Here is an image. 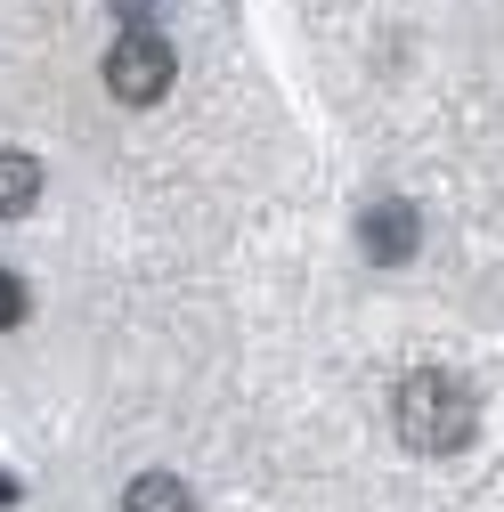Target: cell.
Returning <instances> with one entry per match:
<instances>
[{"mask_svg":"<svg viewBox=\"0 0 504 512\" xmlns=\"http://www.w3.org/2000/svg\"><path fill=\"white\" fill-rule=\"evenodd\" d=\"M391 431L415 447V456H456V447L472 439V391L456 374H439V366H415L399 382V399H391Z\"/></svg>","mask_w":504,"mask_h":512,"instance_id":"cell-1","label":"cell"},{"mask_svg":"<svg viewBox=\"0 0 504 512\" xmlns=\"http://www.w3.org/2000/svg\"><path fill=\"white\" fill-rule=\"evenodd\" d=\"M98 74H106V90H114L122 106H155V98L171 90V74H179V57H171V41H163L155 25H122Z\"/></svg>","mask_w":504,"mask_h":512,"instance_id":"cell-2","label":"cell"},{"mask_svg":"<svg viewBox=\"0 0 504 512\" xmlns=\"http://www.w3.org/2000/svg\"><path fill=\"white\" fill-rule=\"evenodd\" d=\"M415 244H423V220H415V204H366L358 212V252L374 269H399V261H415Z\"/></svg>","mask_w":504,"mask_h":512,"instance_id":"cell-3","label":"cell"},{"mask_svg":"<svg viewBox=\"0 0 504 512\" xmlns=\"http://www.w3.org/2000/svg\"><path fill=\"white\" fill-rule=\"evenodd\" d=\"M41 204V163L25 147H0V220H25Z\"/></svg>","mask_w":504,"mask_h":512,"instance_id":"cell-4","label":"cell"},{"mask_svg":"<svg viewBox=\"0 0 504 512\" xmlns=\"http://www.w3.org/2000/svg\"><path fill=\"white\" fill-rule=\"evenodd\" d=\"M122 512H196V496H187L179 472H139L131 496H122Z\"/></svg>","mask_w":504,"mask_h":512,"instance_id":"cell-5","label":"cell"},{"mask_svg":"<svg viewBox=\"0 0 504 512\" xmlns=\"http://www.w3.org/2000/svg\"><path fill=\"white\" fill-rule=\"evenodd\" d=\"M25 309H33V301H25V277H17V269H0V334L25 326Z\"/></svg>","mask_w":504,"mask_h":512,"instance_id":"cell-6","label":"cell"},{"mask_svg":"<svg viewBox=\"0 0 504 512\" xmlns=\"http://www.w3.org/2000/svg\"><path fill=\"white\" fill-rule=\"evenodd\" d=\"M114 9H122V17H131V25H139V9H147V0H114Z\"/></svg>","mask_w":504,"mask_h":512,"instance_id":"cell-7","label":"cell"}]
</instances>
